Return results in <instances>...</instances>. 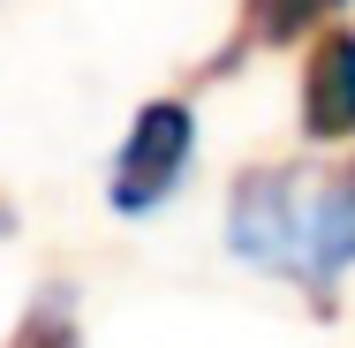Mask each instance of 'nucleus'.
<instances>
[{
	"label": "nucleus",
	"instance_id": "2",
	"mask_svg": "<svg viewBox=\"0 0 355 348\" xmlns=\"http://www.w3.org/2000/svg\"><path fill=\"white\" fill-rule=\"evenodd\" d=\"M302 182L310 167H242L234 190H227V250L257 273L287 280V258H295V227H302Z\"/></svg>",
	"mask_w": 355,
	"mask_h": 348
},
{
	"label": "nucleus",
	"instance_id": "3",
	"mask_svg": "<svg viewBox=\"0 0 355 348\" xmlns=\"http://www.w3.org/2000/svg\"><path fill=\"white\" fill-rule=\"evenodd\" d=\"M302 137L310 144H355V31L325 23L302 53Z\"/></svg>",
	"mask_w": 355,
	"mask_h": 348
},
{
	"label": "nucleus",
	"instance_id": "5",
	"mask_svg": "<svg viewBox=\"0 0 355 348\" xmlns=\"http://www.w3.org/2000/svg\"><path fill=\"white\" fill-rule=\"evenodd\" d=\"M0 348H83V326H76V295L53 280V288H38L31 295V310L15 318V333Z\"/></svg>",
	"mask_w": 355,
	"mask_h": 348
},
{
	"label": "nucleus",
	"instance_id": "1",
	"mask_svg": "<svg viewBox=\"0 0 355 348\" xmlns=\"http://www.w3.org/2000/svg\"><path fill=\"white\" fill-rule=\"evenodd\" d=\"M189 159H197V114H189V99H144L129 137H121V151H114L106 205L121 212V219H151L182 190Z\"/></svg>",
	"mask_w": 355,
	"mask_h": 348
},
{
	"label": "nucleus",
	"instance_id": "4",
	"mask_svg": "<svg viewBox=\"0 0 355 348\" xmlns=\"http://www.w3.org/2000/svg\"><path fill=\"white\" fill-rule=\"evenodd\" d=\"M348 0H242V38L219 53L212 69H234L250 46H295V38H318Z\"/></svg>",
	"mask_w": 355,
	"mask_h": 348
},
{
	"label": "nucleus",
	"instance_id": "6",
	"mask_svg": "<svg viewBox=\"0 0 355 348\" xmlns=\"http://www.w3.org/2000/svg\"><path fill=\"white\" fill-rule=\"evenodd\" d=\"M8 235H15V205L0 197V242H8Z\"/></svg>",
	"mask_w": 355,
	"mask_h": 348
}]
</instances>
